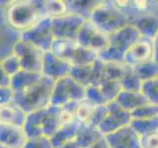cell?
Returning <instances> with one entry per match:
<instances>
[{"label": "cell", "instance_id": "obj_35", "mask_svg": "<svg viewBox=\"0 0 158 148\" xmlns=\"http://www.w3.org/2000/svg\"><path fill=\"white\" fill-rule=\"evenodd\" d=\"M107 113H108L107 105L96 106L95 110L93 112V115L91 117V120L89 121V125L98 127L101 125V122L104 121L105 117L107 116Z\"/></svg>", "mask_w": 158, "mask_h": 148}, {"label": "cell", "instance_id": "obj_11", "mask_svg": "<svg viewBox=\"0 0 158 148\" xmlns=\"http://www.w3.org/2000/svg\"><path fill=\"white\" fill-rule=\"evenodd\" d=\"M107 109V116L101 122V125L98 126L99 130L103 133L104 136L110 134V133L120 130L123 126H127L131 123V113L123 110L115 101L108 103Z\"/></svg>", "mask_w": 158, "mask_h": 148}, {"label": "cell", "instance_id": "obj_2", "mask_svg": "<svg viewBox=\"0 0 158 148\" xmlns=\"http://www.w3.org/2000/svg\"><path fill=\"white\" fill-rule=\"evenodd\" d=\"M61 107L49 105L47 108L32 112L27 115L23 130L28 139L39 136H52L61 126L59 116Z\"/></svg>", "mask_w": 158, "mask_h": 148}, {"label": "cell", "instance_id": "obj_27", "mask_svg": "<svg viewBox=\"0 0 158 148\" xmlns=\"http://www.w3.org/2000/svg\"><path fill=\"white\" fill-rule=\"evenodd\" d=\"M98 87L100 88V91L102 92L103 96L105 98V100L107 101V103L115 101L118 95L123 90L121 81L106 80V81H103Z\"/></svg>", "mask_w": 158, "mask_h": 148}, {"label": "cell", "instance_id": "obj_10", "mask_svg": "<svg viewBox=\"0 0 158 148\" xmlns=\"http://www.w3.org/2000/svg\"><path fill=\"white\" fill-rule=\"evenodd\" d=\"M76 42L79 46L99 54L107 47L109 43V36L101 32L87 20L77 35Z\"/></svg>", "mask_w": 158, "mask_h": 148}, {"label": "cell", "instance_id": "obj_19", "mask_svg": "<svg viewBox=\"0 0 158 148\" xmlns=\"http://www.w3.org/2000/svg\"><path fill=\"white\" fill-rule=\"evenodd\" d=\"M115 102L120 105L123 110L131 113L135 109L139 108L148 103L146 98L143 96L141 92H133V91H126L122 90L118 94Z\"/></svg>", "mask_w": 158, "mask_h": 148}, {"label": "cell", "instance_id": "obj_3", "mask_svg": "<svg viewBox=\"0 0 158 148\" xmlns=\"http://www.w3.org/2000/svg\"><path fill=\"white\" fill-rule=\"evenodd\" d=\"M88 21L108 36L131 25V17L118 8L114 1H100Z\"/></svg>", "mask_w": 158, "mask_h": 148}, {"label": "cell", "instance_id": "obj_26", "mask_svg": "<svg viewBox=\"0 0 158 148\" xmlns=\"http://www.w3.org/2000/svg\"><path fill=\"white\" fill-rule=\"evenodd\" d=\"M123 90L126 91H133V92H140L142 81L138 77L135 72L132 70V68L127 66V70L123 77L121 80Z\"/></svg>", "mask_w": 158, "mask_h": 148}, {"label": "cell", "instance_id": "obj_39", "mask_svg": "<svg viewBox=\"0 0 158 148\" xmlns=\"http://www.w3.org/2000/svg\"><path fill=\"white\" fill-rule=\"evenodd\" d=\"M89 148H110L108 145V143L105 139V136H104L102 139H100L99 141H97L95 144H93L92 146H90Z\"/></svg>", "mask_w": 158, "mask_h": 148}, {"label": "cell", "instance_id": "obj_33", "mask_svg": "<svg viewBox=\"0 0 158 148\" xmlns=\"http://www.w3.org/2000/svg\"><path fill=\"white\" fill-rule=\"evenodd\" d=\"M1 64L5 72L10 76V78L22 69L18 58L14 54H11V56H9L6 58H4L3 60H1Z\"/></svg>", "mask_w": 158, "mask_h": 148}, {"label": "cell", "instance_id": "obj_31", "mask_svg": "<svg viewBox=\"0 0 158 148\" xmlns=\"http://www.w3.org/2000/svg\"><path fill=\"white\" fill-rule=\"evenodd\" d=\"M44 11L46 17L56 18L66 13L65 1H44Z\"/></svg>", "mask_w": 158, "mask_h": 148}, {"label": "cell", "instance_id": "obj_18", "mask_svg": "<svg viewBox=\"0 0 158 148\" xmlns=\"http://www.w3.org/2000/svg\"><path fill=\"white\" fill-rule=\"evenodd\" d=\"M104 137L99 128L91 125L80 123L75 136V140L80 148H89Z\"/></svg>", "mask_w": 158, "mask_h": 148}, {"label": "cell", "instance_id": "obj_16", "mask_svg": "<svg viewBox=\"0 0 158 148\" xmlns=\"http://www.w3.org/2000/svg\"><path fill=\"white\" fill-rule=\"evenodd\" d=\"M131 25L135 27L140 37L152 39L158 33V15L155 13H146L135 17Z\"/></svg>", "mask_w": 158, "mask_h": 148}, {"label": "cell", "instance_id": "obj_38", "mask_svg": "<svg viewBox=\"0 0 158 148\" xmlns=\"http://www.w3.org/2000/svg\"><path fill=\"white\" fill-rule=\"evenodd\" d=\"M153 59L158 63V33L153 39Z\"/></svg>", "mask_w": 158, "mask_h": 148}, {"label": "cell", "instance_id": "obj_23", "mask_svg": "<svg viewBox=\"0 0 158 148\" xmlns=\"http://www.w3.org/2000/svg\"><path fill=\"white\" fill-rule=\"evenodd\" d=\"M130 125L140 137L158 134V117L146 120H131Z\"/></svg>", "mask_w": 158, "mask_h": 148}, {"label": "cell", "instance_id": "obj_14", "mask_svg": "<svg viewBox=\"0 0 158 148\" xmlns=\"http://www.w3.org/2000/svg\"><path fill=\"white\" fill-rule=\"evenodd\" d=\"M71 67L72 64L70 62L57 57L51 51L44 52L42 67L43 75L56 81L58 79L69 75Z\"/></svg>", "mask_w": 158, "mask_h": 148}, {"label": "cell", "instance_id": "obj_15", "mask_svg": "<svg viewBox=\"0 0 158 148\" xmlns=\"http://www.w3.org/2000/svg\"><path fill=\"white\" fill-rule=\"evenodd\" d=\"M27 136L22 127L0 123V144L8 148H23Z\"/></svg>", "mask_w": 158, "mask_h": 148}, {"label": "cell", "instance_id": "obj_8", "mask_svg": "<svg viewBox=\"0 0 158 148\" xmlns=\"http://www.w3.org/2000/svg\"><path fill=\"white\" fill-rule=\"evenodd\" d=\"M12 51V54L18 58L22 70L42 73L44 51L41 48L19 39L13 46Z\"/></svg>", "mask_w": 158, "mask_h": 148}, {"label": "cell", "instance_id": "obj_6", "mask_svg": "<svg viewBox=\"0 0 158 148\" xmlns=\"http://www.w3.org/2000/svg\"><path fill=\"white\" fill-rule=\"evenodd\" d=\"M85 87L67 75L56 81L51 105L61 107L70 101L80 102L85 99Z\"/></svg>", "mask_w": 158, "mask_h": 148}, {"label": "cell", "instance_id": "obj_12", "mask_svg": "<svg viewBox=\"0 0 158 148\" xmlns=\"http://www.w3.org/2000/svg\"><path fill=\"white\" fill-rule=\"evenodd\" d=\"M153 58V41L140 37L127 51L123 64L127 67H133L141 62Z\"/></svg>", "mask_w": 158, "mask_h": 148}, {"label": "cell", "instance_id": "obj_17", "mask_svg": "<svg viewBox=\"0 0 158 148\" xmlns=\"http://www.w3.org/2000/svg\"><path fill=\"white\" fill-rule=\"evenodd\" d=\"M27 113L14 103L0 107V123L22 127L26 121Z\"/></svg>", "mask_w": 158, "mask_h": 148}, {"label": "cell", "instance_id": "obj_21", "mask_svg": "<svg viewBox=\"0 0 158 148\" xmlns=\"http://www.w3.org/2000/svg\"><path fill=\"white\" fill-rule=\"evenodd\" d=\"M42 77V73L30 72L26 70H20L15 75L10 78V88L14 92H18L33 85L34 83L40 80Z\"/></svg>", "mask_w": 158, "mask_h": 148}, {"label": "cell", "instance_id": "obj_36", "mask_svg": "<svg viewBox=\"0 0 158 148\" xmlns=\"http://www.w3.org/2000/svg\"><path fill=\"white\" fill-rule=\"evenodd\" d=\"M14 91L10 87H0V107L13 103Z\"/></svg>", "mask_w": 158, "mask_h": 148}, {"label": "cell", "instance_id": "obj_25", "mask_svg": "<svg viewBox=\"0 0 158 148\" xmlns=\"http://www.w3.org/2000/svg\"><path fill=\"white\" fill-rule=\"evenodd\" d=\"M104 62V61H103ZM127 70L125 64L104 62V81H121Z\"/></svg>", "mask_w": 158, "mask_h": 148}, {"label": "cell", "instance_id": "obj_24", "mask_svg": "<svg viewBox=\"0 0 158 148\" xmlns=\"http://www.w3.org/2000/svg\"><path fill=\"white\" fill-rule=\"evenodd\" d=\"M131 68H132V70L141 79L142 82L150 80V79L158 76V63L153 58Z\"/></svg>", "mask_w": 158, "mask_h": 148}, {"label": "cell", "instance_id": "obj_29", "mask_svg": "<svg viewBox=\"0 0 158 148\" xmlns=\"http://www.w3.org/2000/svg\"><path fill=\"white\" fill-rule=\"evenodd\" d=\"M148 103L158 106V76L142 82L141 91Z\"/></svg>", "mask_w": 158, "mask_h": 148}, {"label": "cell", "instance_id": "obj_41", "mask_svg": "<svg viewBox=\"0 0 158 148\" xmlns=\"http://www.w3.org/2000/svg\"><path fill=\"white\" fill-rule=\"evenodd\" d=\"M0 148H8V147H6V146H3V145L0 144Z\"/></svg>", "mask_w": 158, "mask_h": 148}, {"label": "cell", "instance_id": "obj_1", "mask_svg": "<svg viewBox=\"0 0 158 148\" xmlns=\"http://www.w3.org/2000/svg\"><path fill=\"white\" fill-rule=\"evenodd\" d=\"M56 80L42 74L40 80L24 90L14 92L13 103L25 113L41 110L51 105Z\"/></svg>", "mask_w": 158, "mask_h": 148}, {"label": "cell", "instance_id": "obj_28", "mask_svg": "<svg viewBox=\"0 0 158 148\" xmlns=\"http://www.w3.org/2000/svg\"><path fill=\"white\" fill-rule=\"evenodd\" d=\"M96 105H94L93 103L88 101L87 99L80 101L78 104L77 110L75 113L76 120L84 125H89V121L91 120V117L93 115V112L95 110Z\"/></svg>", "mask_w": 158, "mask_h": 148}, {"label": "cell", "instance_id": "obj_13", "mask_svg": "<svg viewBox=\"0 0 158 148\" xmlns=\"http://www.w3.org/2000/svg\"><path fill=\"white\" fill-rule=\"evenodd\" d=\"M110 148H141V138L128 125L105 135Z\"/></svg>", "mask_w": 158, "mask_h": 148}, {"label": "cell", "instance_id": "obj_20", "mask_svg": "<svg viewBox=\"0 0 158 148\" xmlns=\"http://www.w3.org/2000/svg\"><path fill=\"white\" fill-rule=\"evenodd\" d=\"M80 122L78 121H73L66 125H62L56 131V133L49 137V140L53 148H59L62 144L74 139L77 134V130Z\"/></svg>", "mask_w": 158, "mask_h": 148}, {"label": "cell", "instance_id": "obj_9", "mask_svg": "<svg viewBox=\"0 0 158 148\" xmlns=\"http://www.w3.org/2000/svg\"><path fill=\"white\" fill-rule=\"evenodd\" d=\"M87 20L76 15L65 13L52 18V32L54 39H76L81 27Z\"/></svg>", "mask_w": 158, "mask_h": 148}, {"label": "cell", "instance_id": "obj_5", "mask_svg": "<svg viewBox=\"0 0 158 148\" xmlns=\"http://www.w3.org/2000/svg\"><path fill=\"white\" fill-rule=\"evenodd\" d=\"M44 17V1L13 2L7 10V20L10 26L19 30L20 33L32 28Z\"/></svg>", "mask_w": 158, "mask_h": 148}, {"label": "cell", "instance_id": "obj_4", "mask_svg": "<svg viewBox=\"0 0 158 148\" xmlns=\"http://www.w3.org/2000/svg\"><path fill=\"white\" fill-rule=\"evenodd\" d=\"M139 38V33L132 25L123 27L109 35L108 46L98 54V58L104 62L123 64V58L127 51Z\"/></svg>", "mask_w": 158, "mask_h": 148}, {"label": "cell", "instance_id": "obj_22", "mask_svg": "<svg viewBox=\"0 0 158 148\" xmlns=\"http://www.w3.org/2000/svg\"><path fill=\"white\" fill-rule=\"evenodd\" d=\"M100 1H65L66 13L76 15L85 20H89L92 12L94 11Z\"/></svg>", "mask_w": 158, "mask_h": 148}, {"label": "cell", "instance_id": "obj_37", "mask_svg": "<svg viewBox=\"0 0 158 148\" xmlns=\"http://www.w3.org/2000/svg\"><path fill=\"white\" fill-rule=\"evenodd\" d=\"M0 87H10V76L5 72L0 60Z\"/></svg>", "mask_w": 158, "mask_h": 148}, {"label": "cell", "instance_id": "obj_32", "mask_svg": "<svg viewBox=\"0 0 158 148\" xmlns=\"http://www.w3.org/2000/svg\"><path fill=\"white\" fill-rule=\"evenodd\" d=\"M85 99L90 101L96 106L107 105V101L104 98L102 92L100 91V88L98 86H88L86 87L85 92Z\"/></svg>", "mask_w": 158, "mask_h": 148}, {"label": "cell", "instance_id": "obj_40", "mask_svg": "<svg viewBox=\"0 0 158 148\" xmlns=\"http://www.w3.org/2000/svg\"><path fill=\"white\" fill-rule=\"evenodd\" d=\"M59 148H80V146L78 145V143L76 142L75 138H74V139L64 143V144H62Z\"/></svg>", "mask_w": 158, "mask_h": 148}, {"label": "cell", "instance_id": "obj_30", "mask_svg": "<svg viewBox=\"0 0 158 148\" xmlns=\"http://www.w3.org/2000/svg\"><path fill=\"white\" fill-rule=\"evenodd\" d=\"M131 120H146L158 117V106L147 103L131 113Z\"/></svg>", "mask_w": 158, "mask_h": 148}, {"label": "cell", "instance_id": "obj_34", "mask_svg": "<svg viewBox=\"0 0 158 148\" xmlns=\"http://www.w3.org/2000/svg\"><path fill=\"white\" fill-rule=\"evenodd\" d=\"M23 148H53L49 138L47 136H39L27 139Z\"/></svg>", "mask_w": 158, "mask_h": 148}, {"label": "cell", "instance_id": "obj_7", "mask_svg": "<svg viewBox=\"0 0 158 148\" xmlns=\"http://www.w3.org/2000/svg\"><path fill=\"white\" fill-rule=\"evenodd\" d=\"M20 39L34 44L44 52L49 51L54 39L52 32V18H42L32 28L21 32Z\"/></svg>", "mask_w": 158, "mask_h": 148}]
</instances>
